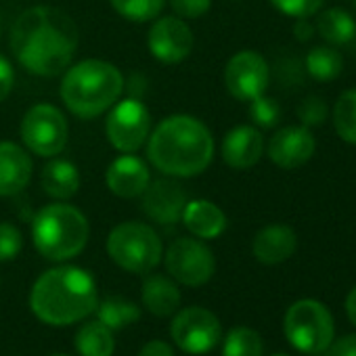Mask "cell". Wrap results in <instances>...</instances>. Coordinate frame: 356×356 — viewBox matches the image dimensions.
I'll return each mask as SVG.
<instances>
[{
  "label": "cell",
  "mask_w": 356,
  "mask_h": 356,
  "mask_svg": "<svg viewBox=\"0 0 356 356\" xmlns=\"http://www.w3.org/2000/svg\"><path fill=\"white\" fill-rule=\"evenodd\" d=\"M170 331L174 343L189 354L212 352L222 335V327L216 314L202 306H189L176 312Z\"/></svg>",
  "instance_id": "11"
},
{
  "label": "cell",
  "mask_w": 356,
  "mask_h": 356,
  "mask_svg": "<svg viewBox=\"0 0 356 356\" xmlns=\"http://www.w3.org/2000/svg\"><path fill=\"white\" fill-rule=\"evenodd\" d=\"M138 356H174V350H172L165 341L153 339V341H147V343L140 348Z\"/></svg>",
  "instance_id": "37"
},
{
  "label": "cell",
  "mask_w": 356,
  "mask_h": 356,
  "mask_svg": "<svg viewBox=\"0 0 356 356\" xmlns=\"http://www.w3.org/2000/svg\"><path fill=\"white\" fill-rule=\"evenodd\" d=\"M264 341L252 327H235L225 337L222 356H262Z\"/></svg>",
  "instance_id": "28"
},
{
  "label": "cell",
  "mask_w": 356,
  "mask_h": 356,
  "mask_svg": "<svg viewBox=\"0 0 356 356\" xmlns=\"http://www.w3.org/2000/svg\"><path fill=\"white\" fill-rule=\"evenodd\" d=\"M316 151V140L306 126H285L270 136L268 157L275 165L283 170H296L312 159Z\"/></svg>",
  "instance_id": "15"
},
{
  "label": "cell",
  "mask_w": 356,
  "mask_h": 356,
  "mask_svg": "<svg viewBox=\"0 0 356 356\" xmlns=\"http://www.w3.org/2000/svg\"><path fill=\"white\" fill-rule=\"evenodd\" d=\"M147 47L159 63H183L193 51V32L181 17H159L149 28Z\"/></svg>",
  "instance_id": "13"
},
{
  "label": "cell",
  "mask_w": 356,
  "mask_h": 356,
  "mask_svg": "<svg viewBox=\"0 0 356 356\" xmlns=\"http://www.w3.org/2000/svg\"><path fill=\"white\" fill-rule=\"evenodd\" d=\"M143 212L157 225H174L181 220L187 206V193L181 183L172 178H159L143 191Z\"/></svg>",
  "instance_id": "14"
},
{
  "label": "cell",
  "mask_w": 356,
  "mask_h": 356,
  "mask_svg": "<svg viewBox=\"0 0 356 356\" xmlns=\"http://www.w3.org/2000/svg\"><path fill=\"white\" fill-rule=\"evenodd\" d=\"M296 34H298V36H300L302 40H306V38H308V36L312 34V28H310V26L306 24V19H300V22L296 24Z\"/></svg>",
  "instance_id": "39"
},
{
  "label": "cell",
  "mask_w": 356,
  "mask_h": 356,
  "mask_svg": "<svg viewBox=\"0 0 356 356\" xmlns=\"http://www.w3.org/2000/svg\"><path fill=\"white\" fill-rule=\"evenodd\" d=\"M105 134L113 149L122 153L138 151L151 134L149 109L138 99H124L115 103L105 120Z\"/></svg>",
  "instance_id": "10"
},
{
  "label": "cell",
  "mask_w": 356,
  "mask_h": 356,
  "mask_svg": "<svg viewBox=\"0 0 356 356\" xmlns=\"http://www.w3.org/2000/svg\"><path fill=\"white\" fill-rule=\"evenodd\" d=\"M24 248L22 231L11 222H0V262H9L19 256Z\"/></svg>",
  "instance_id": "31"
},
{
  "label": "cell",
  "mask_w": 356,
  "mask_h": 356,
  "mask_svg": "<svg viewBox=\"0 0 356 356\" xmlns=\"http://www.w3.org/2000/svg\"><path fill=\"white\" fill-rule=\"evenodd\" d=\"M90 227L86 216L70 204L44 206L32 222L34 248L53 262L76 258L88 243Z\"/></svg>",
  "instance_id": "5"
},
{
  "label": "cell",
  "mask_w": 356,
  "mask_h": 356,
  "mask_svg": "<svg viewBox=\"0 0 356 356\" xmlns=\"http://www.w3.org/2000/svg\"><path fill=\"white\" fill-rule=\"evenodd\" d=\"M76 350L80 356H113V331L99 318L84 323L76 333Z\"/></svg>",
  "instance_id": "23"
},
{
  "label": "cell",
  "mask_w": 356,
  "mask_h": 356,
  "mask_svg": "<svg viewBox=\"0 0 356 356\" xmlns=\"http://www.w3.org/2000/svg\"><path fill=\"white\" fill-rule=\"evenodd\" d=\"M109 3L113 11L124 19L134 24H147L161 13L165 0H109Z\"/></svg>",
  "instance_id": "29"
},
{
  "label": "cell",
  "mask_w": 356,
  "mask_h": 356,
  "mask_svg": "<svg viewBox=\"0 0 356 356\" xmlns=\"http://www.w3.org/2000/svg\"><path fill=\"white\" fill-rule=\"evenodd\" d=\"M312 356H323V354H312Z\"/></svg>",
  "instance_id": "42"
},
{
  "label": "cell",
  "mask_w": 356,
  "mask_h": 356,
  "mask_svg": "<svg viewBox=\"0 0 356 356\" xmlns=\"http://www.w3.org/2000/svg\"><path fill=\"white\" fill-rule=\"evenodd\" d=\"M163 264L170 277L183 285H206L216 273V258L212 250L193 237H178L163 254Z\"/></svg>",
  "instance_id": "9"
},
{
  "label": "cell",
  "mask_w": 356,
  "mask_h": 356,
  "mask_svg": "<svg viewBox=\"0 0 356 356\" xmlns=\"http://www.w3.org/2000/svg\"><path fill=\"white\" fill-rule=\"evenodd\" d=\"M181 220L187 227V231L191 235H195L197 239H202V241L216 239L227 229L225 212L216 204H212L210 200H191V202H187Z\"/></svg>",
  "instance_id": "20"
},
{
  "label": "cell",
  "mask_w": 356,
  "mask_h": 356,
  "mask_svg": "<svg viewBox=\"0 0 356 356\" xmlns=\"http://www.w3.org/2000/svg\"><path fill=\"white\" fill-rule=\"evenodd\" d=\"M296 248H298V235L287 225H268L260 229L252 243V252L256 260L266 266H275L289 260L296 254Z\"/></svg>",
  "instance_id": "19"
},
{
  "label": "cell",
  "mask_w": 356,
  "mask_h": 356,
  "mask_svg": "<svg viewBox=\"0 0 356 356\" xmlns=\"http://www.w3.org/2000/svg\"><path fill=\"white\" fill-rule=\"evenodd\" d=\"M220 153L229 168L248 170L256 165L264 153L262 132L254 126H237L225 134Z\"/></svg>",
  "instance_id": "18"
},
{
  "label": "cell",
  "mask_w": 356,
  "mask_h": 356,
  "mask_svg": "<svg viewBox=\"0 0 356 356\" xmlns=\"http://www.w3.org/2000/svg\"><path fill=\"white\" fill-rule=\"evenodd\" d=\"M343 59L331 47H316L306 55V72L318 82H331L341 74Z\"/></svg>",
  "instance_id": "26"
},
{
  "label": "cell",
  "mask_w": 356,
  "mask_h": 356,
  "mask_svg": "<svg viewBox=\"0 0 356 356\" xmlns=\"http://www.w3.org/2000/svg\"><path fill=\"white\" fill-rule=\"evenodd\" d=\"M333 126L341 140L356 145V88L343 90L333 105Z\"/></svg>",
  "instance_id": "27"
},
{
  "label": "cell",
  "mask_w": 356,
  "mask_h": 356,
  "mask_svg": "<svg viewBox=\"0 0 356 356\" xmlns=\"http://www.w3.org/2000/svg\"><path fill=\"white\" fill-rule=\"evenodd\" d=\"M275 356H287V354H275Z\"/></svg>",
  "instance_id": "41"
},
{
  "label": "cell",
  "mask_w": 356,
  "mask_h": 356,
  "mask_svg": "<svg viewBox=\"0 0 356 356\" xmlns=\"http://www.w3.org/2000/svg\"><path fill=\"white\" fill-rule=\"evenodd\" d=\"M13 84H15V70L11 61L0 53V103L11 95Z\"/></svg>",
  "instance_id": "35"
},
{
  "label": "cell",
  "mask_w": 356,
  "mask_h": 356,
  "mask_svg": "<svg viewBox=\"0 0 356 356\" xmlns=\"http://www.w3.org/2000/svg\"><path fill=\"white\" fill-rule=\"evenodd\" d=\"M143 304L155 316H170L181 306V289L163 275H149L143 283Z\"/></svg>",
  "instance_id": "22"
},
{
  "label": "cell",
  "mask_w": 356,
  "mask_h": 356,
  "mask_svg": "<svg viewBox=\"0 0 356 356\" xmlns=\"http://www.w3.org/2000/svg\"><path fill=\"white\" fill-rule=\"evenodd\" d=\"M124 76L107 61L86 59L63 72L61 101L82 120H92L109 111L122 97Z\"/></svg>",
  "instance_id": "4"
},
{
  "label": "cell",
  "mask_w": 356,
  "mask_h": 356,
  "mask_svg": "<svg viewBox=\"0 0 356 356\" xmlns=\"http://www.w3.org/2000/svg\"><path fill=\"white\" fill-rule=\"evenodd\" d=\"M325 0H270V5L287 17L306 19L321 11Z\"/></svg>",
  "instance_id": "32"
},
{
  "label": "cell",
  "mask_w": 356,
  "mask_h": 356,
  "mask_svg": "<svg viewBox=\"0 0 356 356\" xmlns=\"http://www.w3.org/2000/svg\"><path fill=\"white\" fill-rule=\"evenodd\" d=\"M279 115H281V107L275 99L262 95V97L250 101V118L256 126L273 128L279 122Z\"/></svg>",
  "instance_id": "30"
},
{
  "label": "cell",
  "mask_w": 356,
  "mask_h": 356,
  "mask_svg": "<svg viewBox=\"0 0 356 356\" xmlns=\"http://www.w3.org/2000/svg\"><path fill=\"white\" fill-rule=\"evenodd\" d=\"M147 159L170 178H193L214 159L210 128L185 113L161 120L147 138Z\"/></svg>",
  "instance_id": "2"
},
{
  "label": "cell",
  "mask_w": 356,
  "mask_h": 356,
  "mask_svg": "<svg viewBox=\"0 0 356 356\" xmlns=\"http://www.w3.org/2000/svg\"><path fill=\"white\" fill-rule=\"evenodd\" d=\"M95 312H97V318L103 325H107L111 331L124 329V327H128V325H132L134 321L140 318L138 306L132 304L126 298H120V296L105 298L103 302H99V306H97Z\"/></svg>",
  "instance_id": "25"
},
{
  "label": "cell",
  "mask_w": 356,
  "mask_h": 356,
  "mask_svg": "<svg viewBox=\"0 0 356 356\" xmlns=\"http://www.w3.org/2000/svg\"><path fill=\"white\" fill-rule=\"evenodd\" d=\"M354 5H356V0H354Z\"/></svg>",
  "instance_id": "43"
},
{
  "label": "cell",
  "mask_w": 356,
  "mask_h": 356,
  "mask_svg": "<svg viewBox=\"0 0 356 356\" xmlns=\"http://www.w3.org/2000/svg\"><path fill=\"white\" fill-rule=\"evenodd\" d=\"M53 356H70V354H53Z\"/></svg>",
  "instance_id": "40"
},
{
  "label": "cell",
  "mask_w": 356,
  "mask_h": 356,
  "mask_svg": "<svg viewBox=\"0 0 356 356\" xmlns=\"http://www.w3.org/2000/svg\"><path fill=\"white\" fill-rule=\"evenodd\" d=\"M346 312H348V318L352 321V325L356 327V287L346 298Z\"/></svg>",
  "instance_id": "38"
},
{
  "label": "cell",
  "mask_w": 356,
  "mask_h": 356,
  "mask_svg": "<svg viewBox=\"0 0 356 356\" xmlns=\"http://www.w3.org/2000/svg\"><path fill=\"white\" fill-rule=\"evenodd\" d=\"M283 331L296 350L304 354H323L335 337V323L323 302L298 300L285 312Z\"/></svg>",
  "instance_id": "7"
},
{
  "label": "cell",
  "mask_w": 356,
  "mask_h": 356,
  "mask_svg": "<svg viewBox=\"0 0 356 356\" xmlns=\"http://www.w3.org/2000/svg\"><path fill=\"white\" fill-rule=\"evenodd\" d=\"M34 163L30 153L17 143H0V197L22 193L32 181Z\"/></svg>",
  "instance_id": "17"
},
{
  "label": "cell",
  "mask_w": 356,
  "mask_h": 356,
  "mask_svg": "<svg viewBox=\"0 0 356 356\" xmlns=\"http://www.w3.org/2000/svg\"><path fill=\"white\" fill-rule=\"evenodd\" d=\"M270 82L266 59L256 51H241L233 55L225 67V86L237 101L250 103L262 97Z\"/></svg>",
  "instance_id": "12"
},
{
  "label": "cell",
  "mask_w": 356,
  "mask_h": 356,
  "mask_svg": "<svg viewBox=\"0 0 356 356\" xmlns=\"http://www.w3.org/2000/svg\"><path fill=\"white\" fill-rule=\"evenodd\" d=\"M318 34L333 47H341L354 40L356 36V22L343 9H327L321 13L316 24Z\"/></svg>",
  "instance_id": "24"
},
{
  "label": "cell",
  "mask_w": 356,
  "mask_h": 356,
  "mask_svg": "<svg viewBox=\"0 0 356 356\" xmlns=\"http://www.w3.org/2000/svg\"><path fill=\"white\" fill-rule=\"evenodd\" d=\"M298 115L302 120V126H306V128L321 126L327 118V105L321 97H308L298 107Z\"/></svg>",
  "instance_id": "33"
},
{
  "label": "cell",
  "mask_w": 356,
  "mask_h": 356,
  "mask_svg": "<svg viewBox=\"0 0 356 356\" xmlns=\"http://www.w3.org/2000/svg\"><path fill=\"white\" fill-rule=\"evenodd\" d=\"M170 7L181 19H200L212 7V0H170Z\"/></svg>",
  "instance_id": "34"
},
{
  "label": "cell",
  "mask_w": 356,
  "mask_h": 356,
  "mask_svg": "<svg viewBox=\"0 0 356 356\" xmlns=\"http://www.w3.org/2000/svg\"><path fill=\"white\" fill-rule=\"evenodd\" d=\"M40 185L44 193L57 202L72 200L80 189V172L67 159H53L40 174Z\"/></svg>",
  "instance_id": "21"
},
{
  "label": "cell",
  "mask_w": 356,
  "mask_h": 356,
  "mask_svg": "<svg viewBox=\"0 0 356 356\" xmlns=\"http://www.w3.org/2000/svg\"><path fill=\"white\" fill-rule=\"evenodd\" d=\"M99 306V289L92 275L80 266H57L42 273L32 291L30 308L47 325H72L84 321Z\"/></svg>",
  "instance_id": "3"
},
{
  "label": "cell",
  "mask_w": 356,
  "mask_h": 356,
  "mask_svg": "<svg viewBox=\"0 0 356 356\" xmlns=\"http://www.w3.org/2000/svg\"><path fill=\"white\" fill-rule=\"evenodd\" d=\"M19 132L28 151L40 157H55L67 145L70 126L59 107L51 103H38L26 111Z\"/></svg>",
  "instance_id": "8"
},
{
  "label": "cell",
  "mask_w": 356,
  "mask_h": 356,
  "mask_svg": "<svg viewBox=\"0 0 356 356\" xmlns=\"http://www.w3.org/2000/svg\"><path fill=\"white\" fill-rule=\"evenodd\" d=\"M107 254L120 268L145 275L161 262L163 248L159 235L149 225L128 220L109 233Z\"/></svg>",
  "instance_id": "6"
},
{
  "label": "cell",
  "mask_w": 356,
  "mask_h": 356,
  "mask_svg": "<svg viewBox=\"0 0 356 356\" xmlns=\"http://www.w3.org/2000/svg\"><path fill=\"white\" fill-rule=\"evenodd\" d=\"M329 356H356V333L341 335L329 343Z\"/></svg>",
  "instance_id": "36"
},
{
  "label": "cell",
  "mask_w": 356,
  "mask_h": 356,
  "mask_svg": "<svg viewBox=\"0 0 356 356\" xmlns=\"http://www.w3.org/2000/svg\"><path fill=\"white\" fill-rule=\"evenodd\" d=\"M105 183L115 197L134 200L140 197L147 185L151 183V172L140 157L126 153L111 161L105 174Z\"/></svg>",
  "instance_id": "16"
},
{
  "label": "cell",
  "mask_w": 356,
  "mask_h": 356,
  "mask_svg": "<svg viewBox=\"0 0 356 356\" xmlns=\"http://www.w3.org/2000/svg\"><path fill=\"white\" fill-rule=\"evenodd\" d=\"M78 26L55 7H32L24 11L11 30L15 59L34 76L53 78L63 74L78 51Z\"/></svg>",
  "instance_id": "1"
}]
</instances>
